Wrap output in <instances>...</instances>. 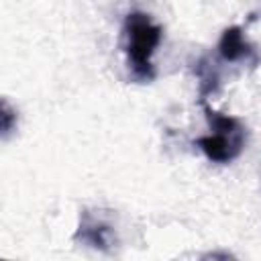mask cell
<instances>
[{
  "label": "cell",
  "mask_w": 261,
  "mask_h": 261,
  "mask_svg": "<svg viewBox=\"0 0 261 261\" xmlns=\"http://www.w3.org/2000/svg\"><path fill=\"white\" fill-rule=\"evenodd\" d=\"M163 39V29L145 12H128L122 22V47L130 75L137 82H151L155 67L151 57Z\"/></svg>",
  "instance_id": "cell-1"
},
{
  "label": "cell",
  "mask_w": 261,
  "mask_h": 261,
  "mask_svg": "<svg viewBox=\"0 0 261 261\" xmlns=\"http://www.w3.org/2000/svg\"><path fill=\"white\" fill-rule=\"evenodd\" d=\"M206 120L212 128L210 135L200 137L196 143L202 149V153L214 161V163H230L232 159H237L247 143V128L245 124L237 118V116H228V114H220L216 110H212L204 100H200Z\"/></svg>",
  "instance_id": "cell-2"
},
{
  "label": "cell",
  "mask_w": 261,
  "mask_h": 261,
  "mask_svg": "<svg viewBox=\"0 0 261 261\" xmlns=\"http://www.w3.org/2000/svg\"><path fill=\"white\" fill-rule=\"evenodd\" d=\"M75 241L98 251H110L116 245V230L114 224L106 220L100 210H84L80 216Z\"/></svg>",
  "instance_id": "cell-3"
},
{
  "label": "cell",
  "mask_w": 261,
  "mask_h": 261,
  "mask_svg": "<svg viewBox=\"0 0 261 261\" xmlns=\"http://www.w3.org/2000/svg\"><path fill=\"white\" fill-rule=\"evenodd\" d=\"M218 53L224 61H251L257 63V51L255 47L245 39L241 27H228L220 41H218Z\"/></svg>",
  "instance_id": "cell-4"
},
{
  "label": "cell",
  "mask_w": 261,
  "mask_h": 261,
  "mask_svg": "<svg viewBox=\"0 0 261 261\" xmlns=\"http://www.w3.org/2000/svg\"><path fill=\"white\" fill-rule=\"evenodd\" d=\"M16 128V110L0 98V139H6Z\"/></svg>",
  "instance_id": "cell-5"
}]
</instances>
